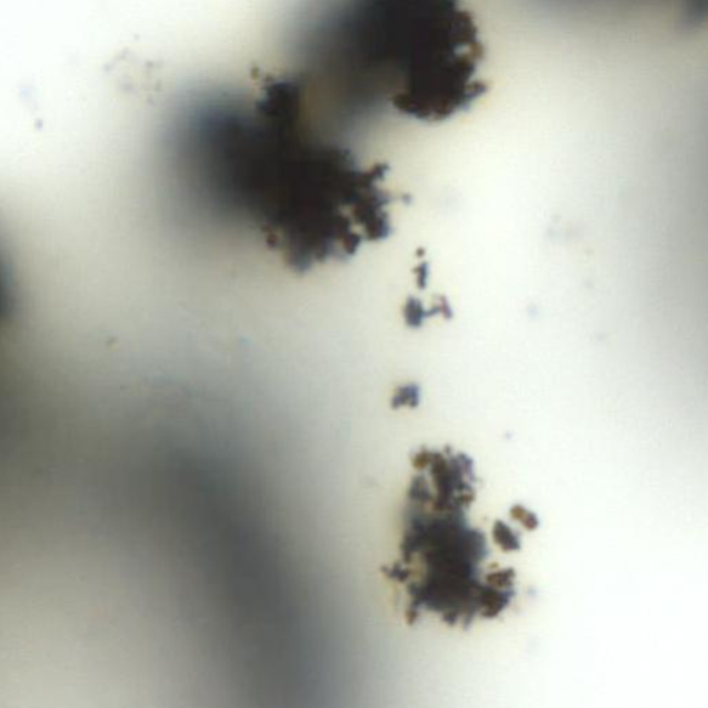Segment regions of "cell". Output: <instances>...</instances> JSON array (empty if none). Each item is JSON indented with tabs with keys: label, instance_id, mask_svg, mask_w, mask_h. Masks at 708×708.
<instances>
[{
	"label": "cell",
	"instance_id": "3",
	"mask_svg": "<svg viewBox=\"0 0 708 708\" xmlns=\"http://www.w3.org/2000/svg\"><path fill=\"white\" fill-rule=\"evenodd\" d=\"M405 317L410 327H421L423 320L430 317V311L425 310L422 302H419L418 299L411 298L406 303Z\"/></svg>",
	"mask_w": 708,
	"mask_h": 708
},
{
	"label": "cell",
	"instance_id": "1",
	"mask_svg": "<svg viewBox=\"0 0 708 708\" xmlns=\"http://www.w3.org/2000/svg\"><path fill=\"white\" fill-rule=\"evenodd\" d=\"M217 124L249 211L291 269L350 258L392 231L385 211L392 198L379 187L389 167L361 168L348 149L320 138L291 78H263L247 112Z\"/></svg>",
	"mask_w": 708,
	"mask_h": 708
},
{
	"label": "cell",
	"instance_id": "4",
	"mask_svg": "<svg viewBox=\"0 0 708 708\" xmlns=\"http://www.w3.org/2000/svg\"><path fill=\"white\" fill-rule=\"evenodd\" d=\"M418 401V389L413 387H407L401 389V392L398 393V398H396V403L399 405H410V401Z\"/></svg>",
	"mask_w": 708,
	"mask_h": 708
},
{
	"label": "cell",
	"instance_id": "2",
	"mask_svg": "<svg viewBox=\"0 0 708 708\" xmlns=\"http://www.w3.org/2000/svg\"><path fill=\"white\" fill-rule=\"evenodd\" d=\"M322 41L305 77L336 90L349 117L392 110L440 123L487 93L485 44L461 0H342Z\"/></svg>",
	"mask_w": 708,
	"mask_h": 708
},
{
	"label": "cell",
	"instance_id": "5",
	"mask_svg": "<svg viewBox=\"0 0 708 708\" xmlns=\"http://www.w3.org/2000/svg\"><path fill=\"white\" fill-rule=\"evenodd\" d=\"M428 263L427 262H422L421 265L418 266V269L416 271L417 276H418V287L419 288H425L427 287V279H428Z\"/></svg>",
	"mask_w": 708,
	"mask_h": 708
}]
</instances>
